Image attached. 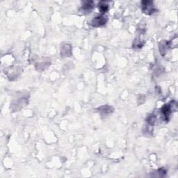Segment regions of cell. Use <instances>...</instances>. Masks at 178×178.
<instances>
[{
	"instance_id": "cell-1",
	"label": "cell",
	"mask_w": 178,
	"mask_h": 178,
	"mask_svg": "<svg viewBox=\"0 0 178 178\" xmlns=\"http://www.w3.org/2000/svg\"><path fill=\"white\" fill-rule=\"evenodd\" d=\"M142 11L143 13L147 15H152L153 13L156 11V9L155 8V5L153 1H141Z\"/></svg>"
},
{
	"instance_id": "cell-2",
	"label": "cell",
	"mask_w": 178,
	"mask_h": 178,
	"mask_svg": "<svg viewBox=\"0 0 178 178\" xmlns=\"http://www.w3.org/2000/svg\"><path fill=\"white\" fill-rule=\"evenodd\" d=\"M106 23H107V18H106L105 16L100 15L97 16L95 18H93V20L91 22V25L93 26V27H98L105 25Z\"/></svg>"
},
{
	"instance_id": "cell-3",
	"label": "cell",
	"mask_w": 178,
	"mask_h": 178,
	"mask_svg": "<svg viewBox=\"0 0 178 178\" xmlns=\"http://www.w3.org/2000/svg\"><path fill=\"white\" fill-rule=\"evenodd\" d=\"M161 112H162L164 117L167 119V118H169L172 112V105H171V104H168V105H164L162 107V109H161Z\"/></svg>"
},
{
	"instance_id": "cell-4",
	"label": "cell",
	"mask_w": 178,
	"mask_h": 178,
	"mask_svg": "<svg viewBox=\"0 0 178 178\" xmlns=\"http://www.w3.org/2000/svg\"><path fill=\"white\" fill-rule=\"evenodd\" d=\"M93 6H94L93 1H85L83 4L82 10L84 13H90L91 10L93 9Z\"/></svg>"
},
{
	"instance_id": "cell-5",
	"label": "cell",
	"mask_w": 178,
	"mask_h": 178,
	"mask_svg": "<svg viewBox=\"0 0 178 178\" xmlns=\"http://www.w3.org/2000/svg\"><path fill=\"white\" fill-rule=\"evenodd\" d=\"M99 10L102 13H106L109 10V4L106 1H101L98 4Z\"/></svg>"
}]
</instances>
